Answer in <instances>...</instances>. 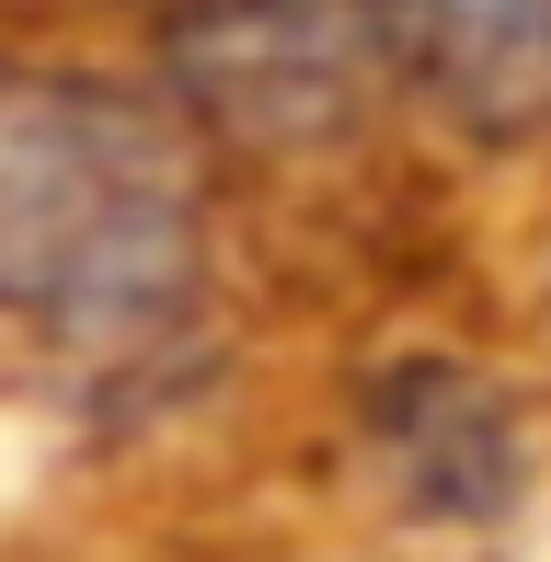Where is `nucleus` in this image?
Masks as SVG:
<instances>
[{
	"instance_id": "nucleus-1",
	"label": "nucleus",
	"mask_w": 551,
	"mask_h": 562,
	"mask_svg": "<svg viewBox=\"0 0 551 562\" xmlns=\"http://www.w3.org/2000/svg\"><path fill=\"white\" fill-rule=\"evenodd\" d=\"M161 81L195 138L311 161L380 115V23L368 0H172L161 12Z\"/></svg>"
},
{
	"instance_id": "nucleus-2",
	"label": "nucleus",
	"mask_w": 551,
	"mask_h": 562,
	"mask_svg": "<svg viewBox=\"0 0 551 562\" xmlns=\"http://www.w3.org/2000/svg\"><path fill=\"white\" fill-rule=\"evenodd\" d=\"M357 448L380 471L391 517L414 528H506L529 494V414L494 368L471 356H380L357 391Z\"/></svg>"
},
{
	"instance_id": "nucleus-3",
	"label": "nucleus",
	"mask_w": 551,
	"mask_h": 562,
	"mask_svg": "<svg viewBox=\"0 0 551 562\" xmlns=\"http://www.w3.org/2000/svg\"><path fill=\"white\" fill-rule=\"evenodd\" d=\"M380 69L448 138H551V0H368Z\"/></svg>"
},
{
	"instance_id": "nucleus-4",
	"label": "nucleus",
	"mask_w": 551,
	"mask_h": 562,
	"mask_svg": "<svg viewBox=\"0 0 551 562\" xmlns=\"http://www.w3.org/2000/svg\"><path fill=\"white\" fill-rule=\"evenodd\" d=\"M92 12H172V0H92Z\"/></svg>"
}]
</instances>
